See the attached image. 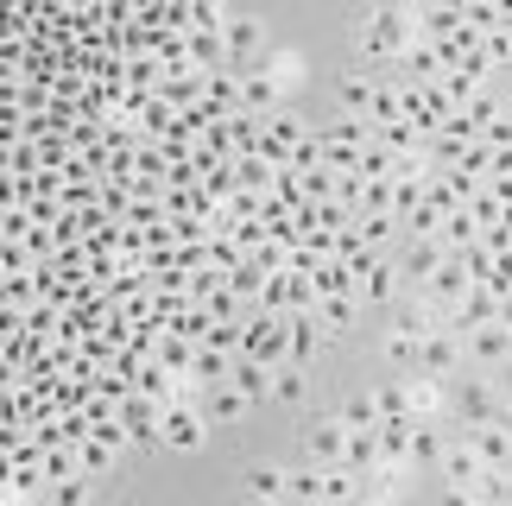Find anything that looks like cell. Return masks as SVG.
<instances>
[{
	"mask_svg": "<svg viewBox=\"0 0 512 506\" xmlns=\"http://www.w3.org/2000/svg\"><path fill=\"white\" fill-rule=\"evenodd\" d=\"M354 45L373 51V57H405V45H411V19H405L399 7H373V13L354 19Z\"/></svg>",
	"mask_w": 512,
	"mask_h": 506,
	"instance_id": "1",
	"label": "cell"
},
{
	"mask_svg": "<svg viewBox=\"0 0 512 506\" xmlns=\"http://www.w3.org/2000/svg\"><path fill=\"white\" fill-rule=\"evenodd\" d=\"M241 355L260 361V367L285 361V317L279 310H253V323H241Z\"/></svg>",
	"mask_w": 512,
	"mask_h": 506,
	"instance_id": "2",
	"label": "cell"
},
{
	"mask_svg": "<svg viewBox=\"0 0 512 506\" xmlns=\"http://www.w3.org/2000/svg\"><path fill=\"white\" fill-rule=\"evenodd\" d=\"M449 405H456V424H462V431H481V424L506 418V412H500L506 399H500V386H494V380H462Z\"/></svg>",
	"mask_w": 512,
	"mask_h": 506,
	"instance_id": "3",
	"label": "cell"
},
{
	"mask_svg": "<svg viewBox=\"0 0 512 506\" xmlns=\"http://www.w3.org/2000/svg\"><path fill=\"white\" fill-rule=\"evenodd\" d=\"M203 431H209V418L196 412V405H184V399H165V405H159V437H165V443H177V450H196V443H203Z\"/></svg>",
	"mask_w": 512,
	"mask_h": 506,
	"instance_id": "4",
	"label": "cell"
},
{
	"mask_svg": "<svg viewBox=\"0 0 512 506\" xmlns=\"http://www.w3.org/2000/svg\"><path fill=\"white\" fill-rule=\"evenodd\" d=\"M462 443L481 456V469H512V424L506 418L481 424V431H462Z\"/></svg>",
	"mask_w": 512,
	"mask_h": 506,
	"instance_id": "5",
	"label": "cell"
},
{
	"mask_svg": "<svg viewBox=\"0 0 512 506\" xmlns=\"http://www.w3.org/2000/svg\"><path fill=\"white\" fill-rule=\"evenodd\" d=\"M323 348V323H317V310H291L285 317V361L291 367H310V355Z\"/></svg>",
	"mask_w": 512,
	"mask_h": 506,
	"instance_id": "6",
	"label": "cell"
},
{
	"mask_svg": "<svg viewBox=\"0 0 512 506\" xmlns=\"http://www.w3.org/2000/svg\"><path fill=\"white\" fill-rule=\"evenodd\" d=\"M430 329H443V310L430 304L424 291H418V298H399V304H392V336H411V342H424Z\"/></svg>",
	"mask_w": 512,
	"mask_h": 506,
	"instance_id": "7",
	"label": "cell"
},
{
	"mask_svg": "<svg viewBox=\"0 0 512 506\" xmlns=\"http://www.w3.org/2000/svg\"><path fill=\"white\" fill-rule=\"evenodd\" d=\"M342 450H348V431H342L336 412L304 424V462H342Z\"/></svg>",
	"mask_w": 512,
	"mask_h": 506,
	"instance_id": "8",
	"label": "cell"
},
{
	"mask_svg": "<svg viewBox=\"0 0 512 506\" xmlns=\"http://www.w3.org/2000/svg\"><path fill=\"white\" fill-rule=\"evenodd\" d=\"M354 298H361V304H399V298H405V291H399V266L380 253V260H373L361 279H354Z\"/></svg>",
	"mask_w": 512,
	"mask_h": 506,
	"instance_id": "9",
	"label": "cell"
},
{
	"mask_svg": "<svg viewBox=\"0 0 512 506\" xmlns=\"http://www.w3.org/2000/svg\"><path fill=\"white\" fill-rule=\"evenodd\" d=\"M424 298L430 304H462L468 298V272H462V260H456V253H443V260H437V272H430V279H424Z\"/></svg>",
	"mask_w": 512,
	"mask_h": 506,
	"instance_id": "10",
	"label": "cell"
},
{
	"mask_svg": "<svg viewBox=\"0 0 512 506\" xmlns=\"http://www.w3.org/2000/svg\"><path fill=\"white\" fill-rule=\"evenodd\" d=\"M222 51L228 57H260L266 51V26L253 13H228L222 19Z\"/></svg>",
	"mask_w": 512,
	"mask_h": 506,
	"instance_id": "11",
	"label": "cell"
},
{
	"mask_svg": "<svg viewBox=\"0 0 512 506\" xmlns=\"http://www.w3.org/2000/svg\"><path fill=\"white\" fill-rule=\"evenodd\" d=\"M456 361H462V336H449V329H430V336L418 342V367L424 374H456Z\"/></svg>",
	"mask_w": 512,
	"mask_h": 506,
	"instance_id": "12",
	"label": "cell"
},
{
	"mask_svg": "<svg viewBox=\"0 0 512 506\" xmlns=\"http://www.w3.org/2000/svg\"><path fill=\"white\" fill-rule=\"evenodd\" d=\"M506 355H512V336L500 323H481L462 336V361H506Z\"/></svg>",
	"mask_w": 512,
	"mask_h": 506,
	"instance_id": "13",
	"label": "cell"
},
{
	"mask_svg": "<svg viewBox=\"0 0 512 506\" xmlns=\"http://www.w3.org/2000/svg\"><path fill=\"white\" fill-rule=\"evenodd\" d=\"M279 102H285L279 76H266V70H247V76H241V108H253V114H272Z\"/></svg>",
	"mask_w": 512,
	"mask_h": 506,
	"instance_id": "14",
	"label": "cell"
},
{
	"mask_svg": "<svg viewBox=\"0 0 512 506\" xmlns=\"http://www.w3.org/2000/svg\"><path fill=\"white\" fill-rule=\"evenodd\" d=\"M354 235H361V247L386 253L392 241H399V216H386V209H361V216H354Z\"/></svg>",
	"mask_w": 512,
	"mask_h": 506,
	"instance_id": "15",
	"label": "cell"
},
{
	"mask_svg": "<svg viewBox=\"0 0 512 506\" xmlns=\"http://www.w3.org/2000/svg\"><path fill=\"white\" fill-rule=\"evenodd\" d=\"M285 500L291 506H317L323 500V462H298V469H285Z\"/></svg>",
	"mask_w": 512,
	"mask_h": 506,
	"instance_id": "16",
	"label": "cell"
},
{
	"mask_svg": "<svg viewBox=\"0 0 512 506\" xmlns=\"http://www.w3.org/2000/svg\"><path fill=\"white\" fill-rule=\"evenodd\" d=\"M437 469H443V481H449V488H475V475H481V456H475V450H468V443L456 437V443L443 450V462H437Z\"/></svg>",
	"mask_w": 512,
	"mask_h": 506,
	"instance_id": "17",
	"label": "cell"
},
{
	"mask_svg": "<svg viewBox=\"0 0 512 506\" xmlns=\"http://www.w3.org/2000/svg\"><path fill=\"white\" fill-rule=\"evenodd\" d=\"M443 450H449V443H443L437 424H411V431H405V462H411V469H424V462H443Z\"/></svg>",
	"mask_w": 512,
	"mask_h": 506,
	"instance_id": "18",
	"label": "cell"
},
{
	"mask_svg": "<svg viewBox=\"0 0 512 506\" xmlns=\"http://www.w3.org/2000/svg\"><path fill=\"white\" fill-rule=\"evenodd\" d=\"M228 386H234L241 399H253V405H260V399H266V386H272V367L247 361V355H234V367H228Z\"/></svg>",
	"mask_w": 512,
	"mask_h": 506,
	"instance_id": "19",
	"label": "cell"
},
{
	"mask_svg": "<svg viewBox=\"0 0 512 506\" xmlns=\"http://www.w3.org/2000/svg\"><path fill=\"white\" fill-rule=\"evenodd\" d=\"M380 437H373V431H348V450H342V469H354V475H373V469H380Z\"/></svg>",
	"mask_w": 512,
	"mask_h": 506,
	"instance_id": "20",
	"label": "cell"
},
{
	"mask_svg": "<svg viewBox=\"0 0 512 506\" xmlns=\"http://www.w3.org/2000/svg\"><path fill=\"white\" fill-rule=\"evenodd\" d=\"M373 412H380V424H411V393H405V380H380V386H373Z\"/></svg>",
	"mask_w": 512,
	"mask_h": 506,
	"instance_id": "21",
	"label": "cell"
},
{
	"mask_svg": "<svg viewBox=\"0 0 512 506\" xmlns=\"http://www.w3.org/2000/svg\"><path fill=\"white\" fill-rule=\"evenodd\" d=\"M228 367L234 355H215V348L196 342V361H190V380H196V393H209V386H228Z\"/></svg>",
	"mask_w": 512,
	"mask_h": 506,
	"instance_id": "22",
	"label": "cell"
},
{
	"mask_svg": "<svg viewBox=\"0 0 512 506\" xmlns=\"http://www.w3.org/2000/svg\"><path fill=\"white\" fill-rule=\"evenodd\" d=\"M247 405H253V399H241L234 386H209L196 412H203V418H215V424H234V418H247Z\"/></svg>",
	"mask_w": 512,
	"mask_h": 506,
	"instance_id": "23",
	"label": "cell"
},
{
	"mask_svg": "<svg viewBox=\"0 0 512 506\" xmlns=\"http://www.w3.org/2000/svg\"><path fill=\"white\" fill-rule=\"evenodd\" d=\"M304 386H310V374H304V367L279 361V367H272V386H266V399H272V405H298V399H304Z\"/></svg>",
	"mask_w": 512,
	"mask_h": 506,
	"instance_id": "24",
	"label": "cell"
},
{
	"mask_svg": "<svg viewBox=\"0 0 512 506\" xmlns=\"http://www.w3.org/2000/svg\"><path fill=\"white\" fill-rule=\"evenodd\" d=\"M405 393H411V424H437V412H443L437 380H405Z\"/></svg>",
	"mask_w": 512,
	"mask_h": 506,
	"instance_id": "25",
	"label": "cell"
},
{
	"mask_svg": "<svg viewBox=\"0 0 512 506\" xmlns=\"http://www.w3.org/2000/svg\"><path fill=\"white\" fill-rule=\"evenodd\" d=\"M367 121H373V127H399V121H405V95H399V83H380V89H373Z\"/></svg>",
	"mask_w": 512,
	"mask_h": 506,
	"instance_id": "26",
	"label": "cell"
},
{
	"mask_svg": "<svg viewBox=\"0 0 512 506\" xmlns=\"http://www.w3.org/2000/svg\"><path fill=\"white\" fill-rule=\"evenodd\" d=\"M373 76H342L336 83V102H342V114H354V121H367V102H373Z\"/></svg>",
	"mask_w": 512,
	"mask_h": 506,
	"instance_id": "27",
	"label": "cell"
},
{
	"mask_svg": "<svg viewBox=\"0 0 512 506\" xmlns=\"http://www.w3.org/2000/svg\"><path fill=\"white\" fill-rule=\"evenodd\" d=\"M190 361H196V342H184V336L152 342V367H165V374H190Z\"/></svg>",
	"mask_w": 512,
	"mask_h": 506,
	"instance_id": "28",
	"label": "cell"
},
{
	"mask_svg": "<svg viewBox=\"0 0 512 506\" xmlns=\"http://www.w3.org/2000/svg\"><path fill=\"white\" fill-rule=\"evenodd\" d=\"M468 494H475L481 506H512V469H481Z\"/></svg>",
	"mask_w": 512,
	"mask_h": 506,
	"instance_id": "29",
	"label": "cell"
},
{
	"mask_svg": "<svg viewBox=\"0 0 512 506\" xmlns=\"http://www.w3.org/2000/svg\"><path fill=\"white\" fill-rule=\"evenodd\" d=\"M317 323L323 329H354L361 323V298H354V291L348 298H317Z\"/></svg>",
	"mask_w": 512,
	"mask_h": 506,
	"instance_id": "30",
	"label": "cell"
},
{
	"mask_svg": "<svg viewBox=\"0 0 512 506\" xmlns=\"http://www.w3.org/2000/svg\"><path fill=\"white\" fill-rule=\"evenodd\" d=\"M336 418H342V431H373L380 424V412H373V393H348L336 405Z\"/></svg>",
	"mask_w": 512,
	"mask_h": 506,
	"instance_id": "31",
	"label": "cell"
},
{
	"mask_svg": "<svg viewBox=\"0 0 512 506\" xmlns=\"http://www.w3.org/2000/svg\"><path fill=\"white\" fill-rule=\"evenodd\" d=\"M399 260H405V279H418V285H424L430 272H437V260H443V247H437V241H411V247L399 253Z\"/></svg>",
	"mask_w": 512,
	"mask_h": 506,
	"instance_id": "32",
	"label": "cell"
},
{
	"mask_svg": "<svg viewBox=\"0 0 512 506\" xmlns=\"http://www.w3.org/2000/svg\"><path fill=\"white\" fill-rule=\"evenodd\" d=\"M247 500H285V469H272V462H266V469H253L247 475Z\"/></svg>",
	"mask_w": 512,
	"mask_h": 506,
	"instance_id": "33",
	"label": "cell"
},
{
	"mask_svg": "<svg viewBox=\"0 0 512 506\" xmlns=\"http://www.w3.org/2000/svg\"><path fill=\"white\" fill-rule=\"evenodd\" d=\"M298 184H304V197H310V203H336V171H323V165H317V171H304Z\"/></svg>",
	"mask_w": 512,
	"mask_h": 506,
	"instance_id": "34",
	"label": "cell"
},
{
	"mask_svg": "<svg viewBox=\"0 0 512 506\" xmlns=\"http://www.w3.org/2000/svg\"><path fill=\"white\" fill-rule=\"evenodd\" d=\"M89 494V475H64V481H51V506H83Z\"/></svg>",
	"mask_w": 512,
	"mask_h": 506,
	"instance_id": "35",
	"label": "cell"
},
{
	"mask_svg": "<svg viewBox=\"0 0 512 506\" xmlns=\"http://www.w3.org/2000/svg\"><path fill=\"white\" fill-rule=\"evenodd\" d=\"M386 361L411 374V367H418V342H411V336H386Z\"/></svg>",
	"mask_w": 512,
	"mask_h": 506,
	"instance_id": "36",
	"label": "cell"
},
{
	"mask_svg": "<svg viewBox=\"0 0 512 506\" xmlns=\"http://www.w3.org/2000/svg\"><path fill=\"white\" fill-rule=\"evenodd\" d=\"M443 506H481V500L468 494V488H443Z\"/></svg>",
	"mask_w": 512,
	"mask_h": 506,
	"instance_id": "37",
	"label": "cell"
},
{
	"mask_svg": "<svg viewBox=\"0 0 512 506\" xmlns=\"http://www.w3.org/2000/svg\"><path fill=\"white\" fill-rule=\"evenodd\" d=\"M500 329H506V336H512V298H500V317H494Z\"/></svg>",
	"mask_w": 512,
	"mask_h": 506,
	"instance_id": "38",
	"label": "cell"
},
{
	"mask_svg": "<svg viewBox=\"0 0 512 506\" xmlns=\"http://www.w3.org/2000/svg\"><path fill=\"white\" fill-rule=\"evenodd\" d=\"M247 506H285V500H247Z\"/></svg>",
	"mask_w": 512,
	"mask_h": 506,
	"instance_id": "39",
	"label": "cell"
},
{
	"mask_svg": "<svg viewBox=\"0 0 512 506\" xmlns=\"http://www.w3.org/2000/svg\"><path fill=\"white\" fill-rule=\"evenodd\" d=\"M317 506H329V500H317Z\"/></svg>",
	"mask_w": 512,
	"mask_h": 506,
	"instance_id": "40",
	"label": "cell"
}]
</instances>
